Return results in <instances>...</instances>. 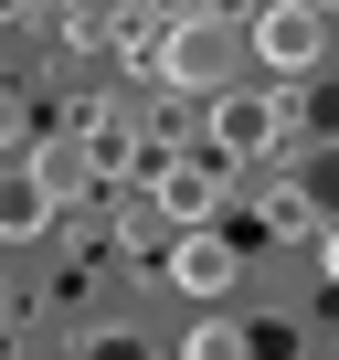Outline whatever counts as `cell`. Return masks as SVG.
<instances>
[{
	"instance_id": "9",
	"label": "cell",
	"mask_w": 339,
	"mask_h": 360,
	"mask_svg": "<svg viewBox=\"0 0 339 360\" xmlns=\"http://www.w3.org/2000/svg\"><path fill=\"white\" fill-rule=\"evenodd\" d=\"M43 223H53V191H43L32 169H11V191H0V233H11V244H32Z\"/></svg>"
},
{
	"instance_id": "10",
	"label": "cell",
	"mask_w": 339,
	"mask_h": 360,
	"mask_svg": "<svg viewBox=\"0 0 339 360\" xmlns=\"http://www.w3.org/2000/svg\"><path fill=\"white\" fill-rule=\"evenodd\" d=\"M181 360H265V339H255V328H234V318H202V328L181 339Z\"/></svg>"
},
{
	"instance_id": "12",
	"label": "cell",
	"mask_w": 339,
	"mask_h": 360,
	"mask_svg": "<svg viewBox=\"0 0 339 360\" xmlns=\"http://www.w3.org/2000/svg\"><path fill=\"white\" fill-rule=\"evenodd\" d=\"M297 127H307V138H339V85H307V106H297Z\"/></svg>"
},
{
	"instance_id": "1",
	"label": "cell",
	"mask_w": 339,
	"mask_h": 360,
	"mask_svg": "<svg viewBox=\"0 0 339 360\" xmlns=\"http://www.w3.org/2000/svg\"><path fill=\"white\" fill-rule=\"evenodd\" d=\"M244 53H255V22H223V11H181L159 43V75L181 85V96H223L244 85Z\"/></svg>"
},
{
	"instance_id": "3",
	"label": "cell",
	"mask_w": 339,
	"mask_h": 360,
	"mask_svg": "<svg viewBox=\"0 0 339 360\" xmlns=\"http://www.w3.org/2000/svg\"><path fill=\"white\" fill-rule=\"evenodd\" d=\"M202 127H212L223 159H276V148L297 138V96H276V85H223V96H202Z\"/></svg>"
},
{
	"instance_id": "6",
	"label": "cell",
	"mask_w": 339,
	"mask_h": 360,
	"mask_svg": "<svg viewBox=\"0 0 339 360\" xmlns=\"http://www.w3.org/2000/svg\"><path fill=\"white\" fill-rule=\"evenodd\" d=\"M11 159H22L32 180H43V191H53V202H75V191H96V180H106L85 138H32V148H11Z\"/></svg>"
},
{
	"instance_id": "2",
	"label": "cell",
	"mask_w": 339,
	"mask_h": 360,
	"mask_svg": "<svg viewBox=\"0 0 339 360\" xmlns=\"http://www.w3.org/2000/svg\"><path fill=\"white\" fill-rule=\"evenodd\" d=\"M328 43H339V11H328V0H265V11H255V64L276 85H307L328 64Z\"/></svg>"
},
{
	"instance_id": "7",
	"label": "cell",
	"mask_w": 339,
	"mask_h": 360,
	"mask_svg": "<svg viewBox=\"0 0 339 360\" xmlns=\"http://www.w3.org/2000/svg\"><path fill=\"white\" fill-rule=\"evenodd\" d=\"M265 233H276V244H318V233H328V212L307 202V180H286V191H265Z\"/></svg>"
},
{
	"instance_id": "14",
	"label": "cell",
	"mask_w": 339,
	"mask_h": 360,
	"mask_svg": "<svg viewBox=\"0 0 339 360\" xmlns=\"http://www.w3.org/2000/svg\"><path fill=\"white\" fill-rule=\"evenodd\" d=\"M170 360H181V349H170Z\"/></svg>"
},
{
	"instance_id": "13",
	"label": "cell",
	"mask_w": 339,
	"mask_h": 360,
	"mask_svg": "<svg viewBox=\"0 0 339 360\" xmlns=\"http://www.w3.org/2000/svg\"><path fill=\"white\" fill-rule=\"evenodd\" d=\"M318 276H328V286H339V223H328V233H318Z\"/></svg>"
},
{
	"instance_id": "4",
	"label": "cell",
	"mask_w": 339,
	"mask_h": 360,
	"mask_svg": "<svg viewBox=\"0 0 339 360\" xmlns=\"http://www.w3.org/2000/svg\"><path fill=\"white\" fill-rule=\"evenodd\" d=\"M223 169H234L223 148H202V159H181V148H159V159H148V180H159V212L181 223V233H202V223L223 212Z\"/></svg>"
},
{
	"instance_id": "11",
	"label": "cell",
	"mask_w": 339,
	"mask_h": 360,
	"mask_svg": "<svg viewBox=\"0 0 339 360\" xmlns=\"http://www.w3.org/2000/svg\"><path fill=\"white\" fill-rule=\"evenodd\" d=\"M307 202L339 223V138H318V148H307Z\"/></svg>"
},
{
	"instance_id": "8",
	"label": "cell",
	"mask_w": 339,
	"mask_h": 360,
	"mask_svg": "<svg viewBox=\"0 0 339 360\" xmlns=\"http://www.w3.org/2000/svg\"><path fill=\"white\" fill-rule=\"evenodd\" d=\"M75 138H85V148H96V169H106V180H127V169H138V159H159V148H138V127H127V117H85V127H75Z\"/></svg>"
},
{
	"instance_id": "5",
	"label": "cell",
	"mask_w": 339,
	"mask_h": 360,
	"mask_svg": "<svg viewBox=\"0 0 339 360\" xmlns=\"http://www.w3.org/2000/svg\"><path fill=\"white\" fill-rule=\"evenodd\" d=\"M159 276L181 286V297H234V276H244V255L202 223V233H170V255H159Z\"/></svg>"
}]
</instances>
